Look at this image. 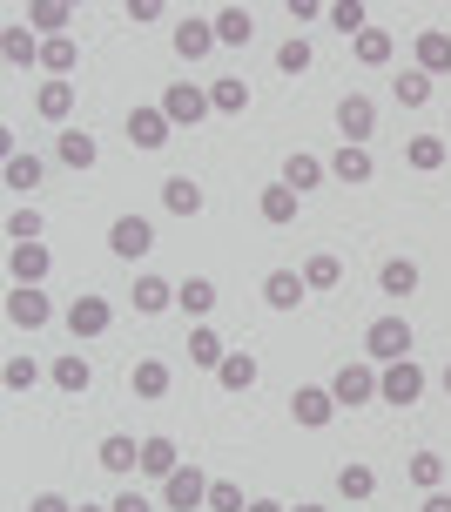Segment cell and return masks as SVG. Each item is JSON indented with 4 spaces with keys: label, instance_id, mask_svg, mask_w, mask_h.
<instances>
[{
    "label": "cell",
    "instance_id": "1",
    "mask_svg": "<svg viewBox=\"0 0 451 512\" xmlns=\"http://www.w3.org/2000/svg\"><path fill=\"white\" fill-rule=\"evenodd\" d=\"M364 358H371V364L411 358V324H404V317H377L371 331H364Z\"/></svg>",
    "mask_w": 451,
    "mask_h": 512
},
{
    "label": "cell",
    "instance_id": "2",
    "mask_svg": "<svg viewBox=\"0 0 451 512\" xmlns=\"http://www.w3.org/2000/svg\"><path fill=\"white\" fill-rule=\"evenodd\" d=\"M209 486H216V479H202L196 465H176V472L162 479V506L169 512H196V506H209Z\"/></svg>",
    "mask_w": 451,
    "mask_h": 512
},
{
    "label": "cell",
    "instance_id": "3",
    "mask_svg": "<svg viewBox=\"0 0 451 512\" xmlns=\"http://www.w3.org/2000/svg\"><path fill=\"white\" fill-rule=\"evenodd\" d=\"M377 398H384V405H418V398H425V371L411 358L384 364V371H377Z\"/></svg>",
    "mask_w": 451,
    "mask_h": 512
},
{
    "label": "cell",
    "instance_id": "4",
    "mask_svg": "<svg viewBox=\"0 0 451 512\" xmlns=\"http://www.w3.org/2000/svg\"><path fill=\"white\" fill-rule=\"evenodd\" d=\"M209 108H216V102H209V88H196V81H176V88L162 95V115H169L176 128H196Z\"/></svg>",
    "mask_w": 451,
    "mask_h": 512
},
{
    "label": "cell",
    "instance_id": "5",
    "mask_svg": "<svg viewBox=\"0 0 451 512\" xmlns=\"http://www.w3.org/2000/svg\"><path fill=\"white\" fill-rule=\"evenodd\" d=\"M290 418H297L303 432H324L330 418H337V398H330V384H303L297 398H290Z\"/></svg>",
    "mask_w": 451,
    "mask_h": 512
},
{
    "label": "cell",
    "instance_id": "6",
    "mask_svg": "<svg viewBox=\"0 0 451 512\" xmlns=\"http://www.w3.org/2000/svg\"><path fill=\"white\" fill-rule=\"evenodd\" d=\"M108 250L128 256V263H135V256H149V250H155L149 216H115V223H108Z\"/></svg>",
    "mask_w": 451,
    "mask_h": 512
},
{
    "label": "cell",
    "instance_id": "7",
    "mask_svg": "<svg viewBox=\"0 0 451 512\" xmlns=\"http://www.w3.org/2000/svg\"><path fill=\"white\" fill-rule=\"evenodd\" d=\"M377 128V102L371 95H344V102H337V135H344V142H357V149H364V135H371Z\"/></svg>",
    "mask_w": 451,
    "mask_h": 512
},
{
    "label": "cell",
    "instance_id": "8",
    "mask_svg": "<svg viewBox=\"0 0 451 512\" xmlns=\"http://www.w3.org/2000/svg\"><path fill=\"white\" fill-rule=\"evenodd\" d=\"M330 398H337V411L344 405H371L377 398V371L371 364H344V371L330 378Z\"/></svg>",
    "mask_w": 451,
    "mask_h": 512
},
{
    "label": "cell",
    "instance_id": "9",
    "mask_svg": "<svg viewBox=\"0 0 451 512\" xmlns=\"http://www.w3.org/2000/svg\"><path fill=\"white\" fill-rule=\"evenodd\" d=\"M108 324H115V310H108V297H75V304H68V331H75V344L101 337Z\"/></svg>",
    "mask_w": 451,
    "mask_h": 512
},
{
    "label": "cell",
    "instance_id": "10",
    "mask_svg": "<svg viewBox=\"0 0 451 512\" xmlns=\"http://www.w3.org/2000/svg\"><path fill=\"white\" fill-rule=\"evenodd\" d=\"M48 317H54L48 297H41V290H27V283H14V297H7V324H14V331H41Z\"/></svg>",
    "mask_w": 451,
    "mask_h": 512
},
{
    "label": "cell",
    "instance_id": "11",
    "mask_svg": "<svg viewBox=\"0 0 451 512\" xmlns=\"http://www.w3.org/2000/svg\"><path fill=\"white\" fill-rule=\"evenodd\" d=\"M303 297H310L303 270H270V277H263V304H270V310H297Z\"/></svg>",
    "mask_w": 451,
    "mask_h": 512
},
{
    "label": "cell",
    "instance_id": "12",
    "mask_svg": "<svg viewBox=\"0 0 451 512\" xmlns=\"http://www.w3.org/2000/svg\"><path fill=\"white\" fill-rule=\"evenodd\" d=\"M7 270H14V283L41 290V277H48V243H14L7 250Z\"/></svg>",
    "mask_w": 451,
    "mask_h": 512
},
{
    "label": "cell",
    "instance_id": "13",
    "mask_svg": "<svg viewBox=\"0 0 451 512\" xmlns=\"http://www.w3.org/2000/svg\"><path fill=\"white\" fill-rule=\"evenodd\" d=\"M95 459L108 465L115 479H128V472H142V445H135L128 432H108V438H101V452H95Z\"/></svg>",
    "mask_w": 451,
    "mask_h": 512
},
{
    "label": "cell",
    "instance_id": "14",
    "mask_svg": "<svg viewBox=\"0 0 451 512\" xmlns=\"http://www.w3.org/2000/svg\"><path fill=\"white\" fill-rule=\"evenodd\" d=\"M418 75H451V34L445 27H425V34H418Z\"/></svg>",
    "mask_w": 451,
    "mask_h": 512
},
{
    "label": "cell",
    "instance_id": "15",
    "mask_svg": "<svg viewBox=\"0 0 451 512\" xmlns=\"http://www.w3.org/2000/svg\"><path fill=\"white\" fill-rule=\"evenodd\" d=\"M169 115H162V108H135V115H128V142H135V149H162V142H169Z\"/></svg>",
    "mask_w": 451,
    "mask_h": 512
},
{
    "label": "cell",
    "instance_id": "16",
    "mask_svg": "<svg viewBox=\"0 0 451 512\" xmlns=\"http://www.w3.org/2000/svg\"><path fill=\"white\" fill-rule=\"evenodd\" d=\"M209 48H216V21H196V14H182V21H176V54H182V61H202Z\"/></svg>",
    "mask_w": 451,
    "mask_h": 512
},
{
    "label": "cell",
    "instance_id": "17",
    "mask_svg": "<svg viewBox=\"0 0 451 512\" xmlns=\"http://www.w3.org/2000/svg\"><path fill=\"white\" fill-rule=\"evenodd\" d=\"M330 176L344 182V189H351V182H371V176H377V162H371V149H357V142H344V149L330 155Z\"/></svg>",
    "mask_w": 451,
    "mask_h": 512
},
{
    "label": "cell",
    "instance_id": "18",
    "mask_svg": "<svg viewBox=\"0 0 451 512\" xmlns=\"http://www.w3.org/2000/svg\"><path fill=\"white\" fill-rule=\"evenodd\" d=\"M48 378H54V391H68V398H81V391L95 384V371H88V358H81V351H61Z\"/></svg>",
    "mask_w": 451,
    "mask_h": 512
},
{
    "label": "cell",
    "instance_id": "19",
    "mask_svg": "<svg viewBox=\"0 0 451 512\" xmlns=\"http://www.w3.org/2000/svg\"><path fill=\"white\" fill-rule=\"evenodd\" d=\"M162 209H169V216H202V182L196 176H169L162 182Z\"/></svg>",
    "mask_w": 451,
    "mask_h": 512
},
{
    "label": "cell",
    "instance_id": "20",
    "mask_svg": "<svg viewBox=\"0 0 451 512\" xmlns=\"http://www.w3.org/2000/svg\"><path fill=\"white\" fill-rule=\"evenodd\" d=\"M223 358H229V344L209 331V324H196V331H189V364H196V371H223Z\"/></svg>",
    "mask_w": 451,
    "mask_h": 512
},
{
    "label": "cell",
    "instance_id": "21",
    "mask_svg": "<svg viewBox=\"0 0 451 512\" xmlns=\"http://www.w3.org/2000/svg\"><path fill=\"white\" fill-rule=\"evenodd\" d=\"M0 54H7V68H34V61H41L34 27H0Z\"/></svg>",
    "mask_w": 451,
    "mask_h": 512
},
{
    "label": "cell",
    "instance_id": "22",
    "mask_svg": "<svg viewBox=\"0 0 451 512\" xmlns=\"http://www.w3.org/2000/svg\"><path fill=\"white\" fill-rule=\"evenodd\" d=\"M377 290H384V297H411V290H418V263H411V256H384Z\"/></svg>",
    "mask_w": 451,
    "mask_h": 512
},
{
    "label": "cell",
    "instance_id": "23",
    "mask_svg": "<svg viewBox=\"0 0 451 512\" xmlns=\"http://www.w3.org/2000/svg\"><path fill=\"white\" fill-rule=\"evenodd\" d=\"M256 378H263V364H256L250 351H229V358H223V371H216V384H223V391H236V398H243V391H250Z\"/></svg>",
    "mask_w": 451,
    "mask_h": 512
},
{
    "label": "cell",
    "instance_id": "24",
    "mask_svg": "<svg viewBox=\"0 0 451 512\" xmlns=\"http://www.w3.org/2000/svg\"><path fill=\"white\" fill-rule=\"evenodd\" d=\"M68 21H75L68 0H34V7H27V27H41L48 41H61V27H68Z\"/></svg>",
    "mask_w": 451,
    "mask_h": 512
},
{
    "label": "cell",
    "instance_id": "25",
    "mask_svg": "<svg viewBox=\"0 0 451 512\" xmlns=\"http://www.w3.org/2000/svg\"><path fill=\"white\" fill-rule=\"evenodd\" d=\"M34 108H41L48 122H68V115H75V81H41Z\"/></svg>",
    "mask_w": 451,
    "mask_h": 512
},
{
    "label": "cell",
    "instance_id": "26",
    "mask_svg": "<svg viewBox=\"0 0 451 512\" xmlns=\"http://www.w3.org/2000/svg\"><path fill=\"white\" fill-rule=\"evenodd\" d=\"M297 203H303L297 189H290V182H276V189H263V203H256V209H263V223L283 230V223H297Z\"/></svg>",
    "mask_w": 451,
    "mask_h": 512
},
{
    "label": "cell",
    "instance_id": "27",
    "mask_svg": "<svg viewBox=\"0 0 451 512\" xmlns=\"http://www.w3.org/2000/svg\"><path fill=\"white\" fill-rule=\"evenodd\" d=\"M250 34H256L250 7H223V14H216V41H223V48H250Z\"/></svg>",
    "mask_w": 451,
    "mask_h": 512
},
{
    "label": "cell",
    "instance_id": "28",
    "mask_svg": "<svg viewBox=\"0 0 451 512\" xmlns=\"http://www.w3.org/2000/svg\"><path fill=\"white\" fill-rule=\"evenodd\" d=\"M176 438H162V432H155V438H142V472H149V479H169V472H176Z\"/></svg>",
    "mask_w": 451,
    "mask_h": 512
},
{
    "label": "cell",
    "instance_id": "29",
    "mask_svg": "<svg viewBox=\"0 0 451 512\" xmlns=\"http://www.w3.org/2000/svg\"><path fill=\"white\" fill-rule=\"evenodd\" d=\"M169 304H176V283H162V277H135V310H142V317H162Z\"/></svg>",
    "mask_w": 451,
    "mask_h": 512
},
{
    "label": "cell",
    "instance_id": "30",
    "mask_svg": "<svg viewBox=\"0 0 451 512\" xmlns=\"http://www.w3.org/2000/svg\"><path fill=\"white\" fill-rule=\"evenodd\" d=\"M41 68H48L54 81H68V75L81 68V48L68 41V34H61V41H41Z\"/></svg>",
    "mask_w": 451,
    "mask_h": 512
},
{
    "label": "cell",
    "instance_id": "31",
    "mask_svg": "<svg viewBox=\"0 0 451 512\" xmlns=\"http://www.w3.org/2000/svg\"><path fill=\"white\" fill-rule=\"evenodd\" d=\"M128 384H135V398H162V391H169V364L162 358H135Z\"/></svg>",
    "mask_w": 451,
    "mask_h": 512
},
{
    "label": "cell",
    "instance_id": "32",
    "mask_svg": "<svg viewBox=\"0 0 451 512\" xmlns=\"http://www.w3.org/2000/svg\"><path fill=\"white\" fill-rule=\"evenodd\" d=\"M176 304L189 310V317H209V310H216V283H209V277H182L176 283Z\"/></svg>",
    "mask_w": 451,
    "mask_h": 512
},
{
    "label": "cell",
    "instance_id": "33",
    "mask_svg": "<svg viewBox=\"0 0 451 512\" xmlns=\"http://www.w3.org/2000/svg\"><path fill=\"white\" fill-rule=\"evenodd\" d=\"M209 102H216V115H243V108H250V81H243V75H223L216 88H209Z\"/></svg>",
    "mask_w": 451,
    "mask_h": 512
},
{
    "label": "cell",
    "instance_id": "34",
    "mask_svg": "<svg viewBox=\"0 0 451 512\" xmlns=\"http://www.w3.org/2000/svg\"><path fill=\"white\" fill-rule=\"evenodd\" d=\"M54 155H61V162H68V169H95V135H81V128H68V135H61V142H54Z\"/></svg>",
    "mask_w": 451,
    "mask_h": 512
},
{
    "label": "cell",
    "instance_id": "35",
    "mask_svg": "<svg viewBox=\"0 0 451 512\" xmlns=\"http://www.w3.org/2000/svg\"><path fill=\"white\" fill-rule=\"evenodd\" d=\"M330 176V162H317V155H290V162H283V182H290V189H317V182Z\"/></svg>",
    "mask_w": 451,
    "mask_h": 512
},
{
    "label": "cell",
    "instance_id": "36",
    "mask_svg": "<svg viewBox=\"0 0 451 512\" xmlns=\"http://www.w3.org/2000/svg\"><path fill=\"white\" fill-rule=\"evenodd\" d=\"M337 492H344V499H351V506H357V499H371V492H377V472H371V465H337Z\"/></svg>",
    "mask_w": 451,
    "mask_h": 512
},
{
    "label": "cell",
    "instance_id": "37",
    "mask_svg": "<svg viewBox=\"0 0 451 512\" xmlns=\"http://www.w3.org/2000/svg\"><path fill=\"white\" fill-rule=\"evenodd\" d=\"M404 162H411V169H445V142H438V135H411V142H404Z\"/></svg>",
    "mask_w": 451,
    "mask_h": 512
},
{
    "label": "cell",
    "instance_id": "38",
    "mask_svg": "<svg viewBox=\"0 0 451 512\" xmlns=\"http://www.w3.org/2000/svg\"><path fill=\"white\" fill-rule=\"evenodd\" d=\"M404 472H411V486H418V492H445V459H438V452H418Z\"/></svg>",
    "mask_w": 451,
    "mask_h": 512
},
{
    "label": "cell",
    "instance_id": "39",
    "mask_svg": "<svg viewBox=\"0 0 451 512\" xmlns=\"http://www.w3.org/2000/svg\"><path fill=\"white\" fill-rule=\"evenodd\" d=\"M357 61H364V68H384V61H391V34H384V27H364V34H357Z\"/></svg>",
    "mask_w": 451,
    "mask_h": 512
},
{
    "label": "cell",
    "instance_id": "40",
    "mask_svg": "<svg viewBox=\"0 0 451 512\" xmlns=\"http://www.w3.org/2000/svg\"><path fill=\"white\" fill-rule=\"evenodd\" d=\"M303 283H310V290H337V283H344V263H337V256H310V263H303Z\"/></svg>",
    "mask_w": 451,
    "mask_h": 512
},
{
    "label": "cell",
    "instance_id": "41",
    "mask_svg": "<svg viewBox=\"0 0 451 512\" xmlns=\"http://www.w3.org/2000/svg\"><path fill=\"white\" fill-rule=\"evenodd\" d=\"M0 384H7V391L21 398V391H34V384H41V364H34V358H7V371H0Z\"/></svg>",
    "mask_w": 451,
    "mask_h": 512
},
{
    "label": "cell",
    "instance_id": "42",
    "mask_svg": "<svg viewBox=\"0 0 451 512\" xmlns=\"http://www.w3.org/2000/svg\"><path fill=\"white\" fill-rule=\"evenodd\" d=\"M391 95H398L404 108H425V102H431V75H418V68H411V75L391 81Z\"/></svg>",
    "mask_w": 451,
    "mask_h": 512
},
{
    "label": "cell",
    "instance_id": "43",
    "mask_svg": "<svg viewBox=\"0 0 451 512\" xmlns=\"http://www.w3.org/2000/svg\"><path fill=\"white\" fill-rule=\"evenodd\" d=\"M34 182H41V155H7V189H34Z\"/></svg>",
    "mask_w": 451,
    "mask_h": 512
},
{
    "label": "cell",
    "instance_id": "44",
    "mask_svg": "<svg viewBox=\"0 0 451 512\" xmlns=\"http://www.w3.org/2000/svg\"><path fill=\"white\" fill-rule=\"evenodd\" d=\"M7 243H41V209H14L7 216Z\"/></svg>",
    "mask_w": 451,
    "mask_h": 512
},
{
    "label": "cell",
    "instance_id": "45",
    "mask_svg": "<svg viewBox=\"0 0 451 512\" xmlns=\"http://www.w3.org/2000/svg\"><path fill=\"white\" fill-rule=\"evenodd\" d=\"M330 27H337V34H364V0H337V7H330Z\"/></svg>",
    "mask_w": 451,
    "mask_h": 512
},
{
    "label": "cell",
    "instance_id": "46",
    "mask_svg": "<svg viewBox=\"0 0 451 512\" xmlns=\"http://www.w3.org/2000/svg\"><path fill=\"white\" fill-rule=\"evenodd\" d=\"M276 68H283V75H303V68H310V41H303V34H290V41L276 48Z\"/></svg>",
    "mask_w": 451,
    "mask_h": 512
},
{
    "label": "cell",
    "instance_id": "47",
    "mask_svg": "<svg viewBox=\"0 0 451 512\" xmlns=\"http://www.w3.org/2000/svg\"><path fill=\"white\" fill-rule=\"evenodd\" d=\"M209 512H250V506H243V492L229 486V479H216L209 486Z\"/></svg>",
    "mask_w": 451,
    "mask_h": 512
},
{
    "label": "cell",
    "instance_id": "48",
    "mask_svg": "<svg viewBox=\"0 0 451 512\" xmlns=\"http://www.w3.org/2000/svg\"><path fill=\"white\" fill-rule=\"evenodd\" d=\"M128 21H135V27H149V21H162V0H128Z\"/></svg>",
    "mask_w": 451,
    "mask_h": 512
},
{
    "label": "cell",
    "instance_id": "49",
    "mask_svg": "<svg viewBox=\"0 0 451 512\" xmlns=\"http://www.w3.org/2000/svg\"><path fill=\"white\" fill-rule=\"evenodd\" d=\"M290 21H330V7H317V0H290Z\"/></svg>",
    "mask_w": 451,
    "mask_h": 512
},
{
    "label": "cell",
    "instance_id": "50",
    "mask_svg": "<svg viewBox=\"0 0 451 512\" xmlns=\"http://www.w3.org/2000/svg\"><path fill=\"white\" fill-rule=\"evenodd\" d=\"M27 512H75V506H68L61 492H34V506H27Z\"/></svg>",
    "mask_w": 451,
    "mask_h": 512
},
{
    "label": "cell",
    "instance_id": "51",
    "mask_svg": "<svg viewBox=\"0 0 451 512\" xmlns=\"http://www.w3.org/2000/svg\"><path fill=\"white\" fill-rule=\"evenodd\" d=\"M115 512H155V506L142 499V492H122V499H115Z\"/></svg>",
    "mask_w": 451,
    "mask_h": 512
},
{
    "label": "cell",
    "instance_id": "52",
    "mask_svg": "<svg viewBox=\"0 0 451 512\" xmlns=\"http://www.w3.org/2000/svg\"><path fill=\"white\" fill-rule=\"evenodd\" d=\"M418 512H451V492H425V506Z\"/></svg>",
    "mask_w": 451,
    "mask_h": 512
},
{
    "label": "cell",
    "instance_id": "53",
    "mask_svg": "<svg viewBox=\"0 0 451 512\" xmlns=\"http://www.w3.org/2000/svg\"><path fill=\"white\" fill-rule=\"evenodd\" d=\"M250 512H283V506H276V499H250Z\"/></svg>",
    "mask_w": 451,
    "mask_h": 512
},
{
    "label": "cell",
    "instance_id": "54",
    "mask_svg": "<svg viewBox=\"0 0 451 512\" xmlns=\"http://www.w3.org/2000/svg\"><path fill=\"white\" fill-rule=\"evenodd\" d=\"M438 384H445V398H451V364H445V378H438Z\"/></svg>",
    "mask_w": 451,
    "mask_h": 512
},
{
    "label": "cell",
    "instance_id": "55",
    "mask_svg": "<svg viewBox=\"0 0 451 512\" xmlns=\"http://www.w3.org/2000/svg\"><path fill=\"white\" fill-rule=\"evenodd\" d=\"M75 512H115V506H75Z\"/></svg>",
    "mask_w": 451,
    "mask_h": 512
},
{
    "label": "cell",
    "instance_id": "56",
    "mask_svg": "<svg viewBox=\"0 0 451 512\" xmlns=\"http://www.w3.org/2000/svg\"><path fill=\"white\" fill-rule=\"evenodd\" d=\"M297 512H324V506H297Z\"/></svg>",
    "mask_w": 451,
    "mask_h": 512
}]
</instances>
